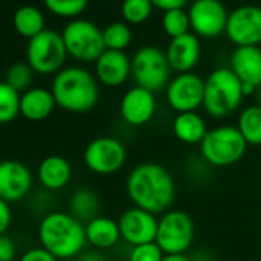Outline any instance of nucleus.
I'll return each instance as SVG.
<instances>
[{"label": "nucleus", "instance_id": "28", "mask_svg": "<svg viewBox=\"0 0 261 261\" xmlns=\"http://www.w3.org/2000/svg\"><path fill=\"white\" fill-rule=\"evenodd\" d=\"M20 97L5 80L0 82V124L13 121L20 114Z\"/></svg>", "mask_w": 261, "mask_h": 261}, {"label": "nucleus", "instance_id": "24", "mask_svg": "<svg viewBox=\"0 0 261 261\" xmlns=\"http://www.w3.org/2000/svg\"><path fill=\"white\" fill-rule=\"evenodd\" d=\"M100 198L98 195L88 188L77 189L69 198V214L75 217L79 221L86 224L92 218L100 215Z\"/></svg>", "mask_w": 261, "mask_h": 261}, {"label": "nucleus", "instance_id": "5", "mask_svg": "<svg viewBox=\"0 0 261 261\" xmlns=\"http://www.w3.org/2000/svg\"><path fill=\"white\" fill-rule=\"evenodd\" d=\"M247 143L237 126L221 124L207 130L200 145L201 159L214 168H229L241 162L247 151Z\"/></svg>", "mask_w": 261, "mask_h": 261}, {"label": "nucleus", "instance_id": "29", "mask_svg": "<svg viewBox=\"0 0 261 261\" xmlns=\"http://www.w3.org/2000/svg\"><path fill=\"white\" fill-rule=\"evenodd\" d=\"M151 0H123L121 16L127 25H143L152 16Z\"/></svg>", "mask_w": 261, "mask_h": 261}, {"label": "nucleus", "instance_id": "33", "mask_svg": "<svg viewBox=\"0 0 261 261\" xmlns=\"http://www.w3.org/2000/svg\"><path fill=\"white\" fill-rule=\"evenodd\" d=\"M163 258L165 253L155 241L133 246L127 255V261H162Z\"/></svg>", "mask_w": 261, "mask_h": 261}, {"label": "nucleus", "instance_id": "35", "mask_svg": "<svg viewBox=\"0 0 261 261\" xmlns=\"http://www.w3.org/2000/svg\"><path fill=\"white\" fill-rule=\"evenodd\" d=\"M20 261H57V258L48 252L45 247H31L28 249L22 256H20Z\"/></svg>", "mask_w": 261, "mask_h": 261}, {"label": "nucleus", "instance_id": "19", "mask_svg": "<svg viewBox=\"0 0 261 261\" xmlns=\"http://www.w3.org/2000/svg\"><path fill=\"white\" fill-rule=\"evenodd\" d=\"M232 72L243 85H252L256 89L261 86V48L259 46H240L232 53L230 66Z\"/></svg>", "mask_w": 261, "mask_h": 261}, {"label": "nucleus", "instance_id": "21", "mask_svg": "<svg viewBox=\"0 0 261 261\" xmlns=\"http://www.w3.org/2000/svg\"><path fill=\"white\" fill-rule=\"evenodd\" d=\"M57 103L51 89L30 88L20 97V115L30 121H43L54 112Z\"/></svg>", "mask_w": 261, "mask_h": 261}, {"label": "nucleus", "instance_id": "26", "mask_svg": "<svg viewBox=\"0 0 261 261\" xmlns=\"http://www.w3.org/2000/svg\"><path fill=\"white\" fill-rule=\"evenodd\" d=\"M13 25L14 30L22 36L27 37L28 40L39 36L42 31H45V17L43 13L33 7V5H23L20 7L13 17Z\"/></svg>", "mask_w": 261, "mask_h": 261}, {"label": "nucleus", "instance_id": "4", "mask_svg": "<svg viewBox=\"0 0 261 261\" xmlns=\"http://www.w3.org/2000/svg\"><path fill=\"white\" fill-rule=\"evenodd\" d=\"M243 83L230 68H217L204 79L203 109L214 118L232 115L243 103Z\"/></svg>", "mask_w": 261, "mask_h": 261}, {"label": "nucleus", "instance_id": "11", "mask_svg": "<svg viewBox=\"0 0 261 261\" xmlns=\"http://www.w3.org/2000/svg\"><path fill=\"white\" fill-rule=\"evenodd\" d=\"M165 98L169 108L177 114L197 111L198 108H203L204 79L195 72L177 74L166 86Z\"/></svg>", "mask_w": 261, "mask_h": 261}, {"label": "nucleus", "instance_id": "25", "mask_svg": "<svg viewBox=\"0 0 261 261\" xmlns=\"http://www.w3.org/2000/svg\"><path fill=\"white\" fill-rule=\"evenodd\" d=\"M235 126L249 146H261V106L258 103L243 108Z\"/></svg>", "mask_w": 261, "mask_h": 261}, {"label": "nucleus", "instance_id": "13", "mask_svg": "<svg viewBox=\"0 0 261 261\" xmlns=\"http://www.w3.org/2000/svg\"><path fill=\"white\" fill-rule=\"evenodd\" d=\"M227 39L240 46H258L261 43V8L256 5H241L227 17Z\"/></svg>", "mask_w": 261, "mask_h": 261}, {"label": "nucleus", "instance_id": "17", "mask_svg": "<svg viewBox=\"0 0 261 261\" xmlns=\"http://www.w3.org/2000/svg\"><path fill=\"white\" fill-rule=\"evenodd\" d=\"M94 65V75L103 86L118 88L130 77V59L124 51L106 49Z\"/></svg>", "mask_w": 261, "mask_h": 261}, {"label": "nucleus", "instance_id": "6", "mask_svg": "<svg viewBox=\"0 0 261 261\" xmlns=\"http://www.w3.org/2000/svg\"><path fill=\"white\" fill-rule=\"evenodd\" d=\"M172 69L169 66L166 53L155 46H143L130 59V77L136 86L145 88L151 92L166 89L171 82Z\"/></svg>", "mask_w": 261, "mask_h": 261}, {"label": "nucleus", "instance_id": "36", "mask_svg": "<svg viewBox=\"0 0 261 261\" xmlns=\"http://www.w3.org/2000/svg\"><path fill=\"white\" fill-rule=\"evenodd\" d=\"M11 220H13V214H11L10 203L0 198V235L7 233V230L11 226Z\"/></svg>", "mask_w": 261, "mask_h": 261}, {"label": "nucleus", "instance_id": "38", "mask_svg": "<svg viewBox=\"0 0 261 261\" xmlns=\"http://www.w3.org/2000/svg\"><path fill=\"white\" fill-rule=\"evenodd\" d=\"M75 261H106L105 259V255L101 253V250H83L77 258Z\"/></svg>", "mask_w": 261, "mask_h": 261}, {"label": "nucleus", "instance_id": "12", "mask_svg": "<svg viewBox=\"0 0 261 261\" xmlns=\"http://www.w3.org/2000/svg\"><path fill=\"white\" fill-rule=\"evenodd\" d=\"M188 14L197 37L215 39L226 33L229 14L220 0H194Z\"/></svg>", "mask_w": 261, "mask_h": 261}, {"label": "nucleus", "instance_id": "34", "mask_svg": "<svg viewBox=\"0 0 261 261\" xmlns=\"http://www.w3.org/2000/svg\"><path fill=\"white\" fill-rule=\"evenodd\" d=\"M17 253L16 243L7 233L0 235V261H14Z\"/></svg>", "mask_w": 261, "mask_h": 261}, {"label": "nucleus", "instance_id": "31", "mask_svg": "<svg viewBox=\"0 0 261 261\" xmlns=\"http://www.w3.org/2000/svg\"><path fill=\"white\" fill-rule=\"evenodd\" d=\"M34 74L36 72L31 69V66L27 62H19V63H14V65H11L8 68L5 82L11 88H14L17 92L23 94V92H27L31 88Z\"/></svg>", "mask_w": 261, "mask_h": 261}, {"label": "nucleus", "instance_id": "18", "mask_svg": "<svg viewBox=\"0 0 261 261\" xmlns=\"http://www.w3.org/2000/svg\"><path fill=\"white\" fill-rule=\"evenodd\" d=\"M169 66L177 74L192 72V69L200 62L201 46L200 40L194 33H188L185 36L171 39L168 49L165 51Z\"/></svg>", "mask_w": 261, "mask_h": 261}, {"label": "nucleus", "instance_id": "2", "mask_svg": "<svg viewBox=\"0 0 261 261\" xmlns=\"http://www.w3.org/2000/svg\"><path fill=\"white\" fill-rule=\"evenodd\" d=\"M51 92L57 106L72 114L89 112L100 100L98 80L80 66H68L59 71L53 79Z\"/></svg>", "mask_w": 261, "mask_h": 261}, {"label": "nucleus", "instance_id": "15", "mask_svg": "<svg viewBox=\"0 0 261 261\" xmlns=\"http://www.w3.org/2000/svg\"><path fill=\"white\" fill-rule=\"evenodd\" d=\"M120 117L121 120L133 126V127H140L152 121L157 112V98L155 94L140 88L134 86L127 89L121 100H120Z\"/></svg>", "mask_w": 261, "mask_h": 261}, {"label": "nucleus", "instance_id": "14", "mask_svg": "<svg viewBox=\"0 0 261 261\" xmlns=\"http://www.w3.org/2000/svg\"><path fill=\"white\" fill-rule=\"evenodd\" d=\"M121 240L130 246H139L155 241L159 229V217L145 209L130 206L118 217Z\"/></svg>", "mask_w": 261, "mask_h": 261}, {"label": "nucleus", "instance_id": "39", "mask_svg": "<svg viewBox=\"0 0 261 261\" xmlns=\"http://www.w3.org/2000/svg\"><path fill=\"white\" fill-rule=\"evenodd\" d=\"M162 261H191L188 255H165Z\"/></svg>", "mask_w": 261, "mask_h": 261}, {"label": "nucleus", "instance_id": "9", "mask_svg": "<svg viewBox=\"0 0 261 261\" xmlns=\"http://www.w3.org/2000/svg\"><path fill=\"white\" fill-rule=\"evenodd\" d=\"M62 37L68 56L74 57L79 62L95 63L97 59L106 51L101 30L89 20H71L63 28Z\"/></svg>", "mask_w": 261, "mask_h": 261}, {"label": "nucleus", "instance_id": "10", "mask_svg": "<svg viewBox=\"0 0 261 261\" xmlns=\"http://www.w3.org/2000/svg\"><path fill=\"white\" fill-rule=\"evenodd\" d=\"M127 151L124 143L111 136L91 140L83 151L85 166L97 175L117 174L126 163Z\"/></svg>", "mask_w": 261, "mask_h": 261}, {"label": "nucleus", "instance_id": "3", "mask_svg": "<svg viewBox=\"0 0 261 261\" xmlns=\"http://www.w3.org/2000/svg\"><path fill=\"white\" fill-rule=\"evenodd\" d=\"M37 233L42 247L57 259L77 258L88 244L85 224L69 212L53 211L46 214L39 224Z\"/></svg>", "mask_w": 261, "mask_h": 261}, {"label": "nucleus", "instance_id": "1", "mask_svg": "<svg viewBox=\"0 0 261 261\" xmlns=\"http://www.w3.org/2000/svg\"><path fill=\"white\" fill-rule=\"evenodd\" d=\"M126 194L133 206L162 215L172 209L177 186L172 174L163 165L143 162L127 174Z\"/></svg>", "mask_w": 261, "mask_h": 261}, {"label": "nucleus", "instance_id": "23", "mask_svg": "<svg viewBox=\"0 0 261 261\" xmlns=\"http://www.w3.org/2000/svg\"><path fill=\"white\" fill-rule=\"evenodd\" d=\"M207 123L201 114L197 111L192 112H180L172 120V133L178 142L195 146L201 145L207 134Z\"/></svg>", "mask_w": 261, "mask_h": 261}, {"label": "nucleus", "instance_id": "8", "mask_svg": "<svg viewBox=\"0 0 261 261\" xmlns=\"http://www.w3.org/2000/svg\"><path fill=\"white\" fill-rule=\"evenodd\" d=\"M68 51L62 34L45 30L39 36L28 40L27 45V63L36 74L56 75L63 69Z\"/></svg>", "mask_w": 261, "mask_h": 261}, {"label": "nucleus", "instance_id": "27", "mask_svg": "<svg viewBox=\"0 0 261 261\" xmlns=\"http://www.w3.org/2000/svg\"><path fill=\"white\" fill-rule=\"evenodd\" d=\"M105 48L111 51H124L133 42V31L124 22L109 23L101 30Z\"/></svg>", "mask_w": 261, "mask_h": 261}, {"label": "nucleus", "instance_id": "22", "mask_svg": "<svg viewBox=\"0 0 261 261\" xmlns=\"http://www.w3.org/2000/svg\"><path fill=\"white\" fill-rule=\"evenodd\" d=\"M85 233L88 244L97 250H108L121 240L118 221L105 215H98L88 221L85 224Z\"/></svg>", "mask_w": 261, "mask_h": 261}, {"label": "nucleus", "instance_id": "32", "mask_svg": "<svg viewBox=\"0 0 261 261\" xmlns=\"http://www.w3.org/2000/svg\"><path fill=\"white\" fill-rule=\"evenodd\" d=\"M43 4L57 17L75 19L86 10L88 0H43Z\"/></svg>", "mask_w": 261, "mask_h": 261}, {"label": "nucleus", "instance_id": "7", "mask_svg": "<svg viewBox=\"0 0 261 261\" xmlns=\"http://www.w3.org/2000/svg\"><path fill=\"white\" fill-rule=\"evenodd\" d=\"M195 238L192 217L181 209H169L159 217L155 243L165 255H186Z\"/></svg>", "mask_w": 261, "mask_h": 261}, {"label": "nucleus", "instance_id": "41", "mask_svg": "<svg viewBox=\"0 0 261 261\" xmlns=\"http://www.w3.org/2000/svg\"><path fill=\"white\" fill-rule=\"evenodd\" d=\"M206 261H215V259H206Z\"/></svg>", "mask_w": 261, "mask_h": 261}, {"label": "nucleus", "instance_id": "20", "mask_svg": "<svg viewBox=\"0 0 261 261\" xmlns=\"http://www.w3.org/2000/svg\"><path fill=\"white\" fill-rule=\"evenodd\" d=\"M37 177L45 189L60 191L69 185L72 178V166L63 155H48L40 162Z\"/></svg>", "mask_w": 261, "mask_h": 261}, {"label": "nucleus", "instance_id": "40", "mask_svg": "<svg viewBox=\"0 0 261 261\" xmlns=\"http://www.w3.org/2000/svg\"><path fill=\"white\" fill-rule=\"evenodd\" d=\"M256 100H258V105L261 106V86H259L258 91H256Z\"/></svg>", "mask_w": 261, "mask_h": 261}, {"label": "nucleus", "instance_id": "37", "mask_svg": "<svg viewBox=\"0 0 261 261\" xmlns=\"http://www.w3.org/2000/svg\"><path fill=\"white\" fill-rule=\"evenodd\" d=\"M154 8L166 13L171 10H178V8H185V5L188 4V0H151Z\"/></svg>", "mask_w": 261, "mask_h": 261}, {"label": "nucleus", "instance_id": "30", "mask_svg": "<svg viewBox=\"0 0 261 261\" xmlns=\"http://www.w3.org/2000/svg\"><path fill=\"white\" fill-rule=\"evenodd\" d=\"M162 27H163V31L171 39L188 34L189 30H191V22H189L188 11H185L183 8L166 11L163 14V19H162Z\"/></svg>", "mask_w": 261, "mask_h": 261}, {"label": "nucleus", "instance_id": "16", "mask_svg": "<svg viewBox=\"0 0 261 261\" xmlns=\"http://www.w3.org/2000/svg\"><path fill=\"white\" fill-rule=\"evenodd\" d=\"M33 188V174L19 160L0 162V198L16 203L25 198Z\"/></svg>", "mask_w": 261, "mask_h": 261}]
</instances>
